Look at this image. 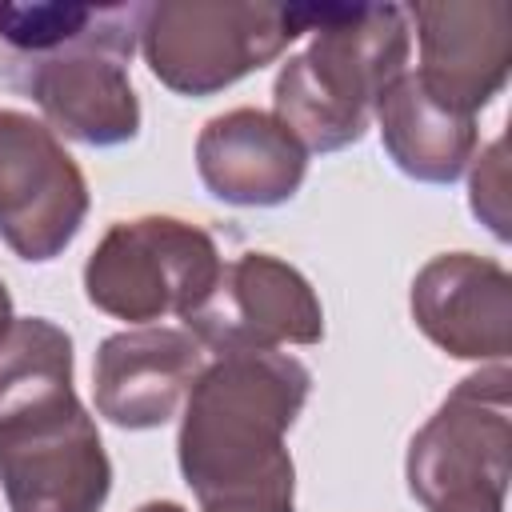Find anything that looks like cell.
Returning <instances> with one entry per match:
<instances>
[{
    "instance_id": "8992f818",
    "label": "cell",
    "mask_w": 512,
    "mask_h": 512,
    "mask_svg": "<svg viewBox=\"0 0 512 512\" xmlns=\"http://www.w3.org/2000/svg\"><path fill=\"white\" fill-rule=\"evenodd\" d=\"M0 488L8 512H100L112 460L76 388L0 420Z\"/></svg>"
},
{
    "instance_id": "5b68a950",
    "label": "cell",
    "mask_w": 512,
    "mask_h": 512,
    "mask_svg": "<svg viewBox=\"0 0 512 512\" xmlns=\"http://www.w3.org/2000/svg\"><path fill=\"white\" fill-rule=\"evenodd\" d=\"M224 260L208 228L180 216H132L108 224L84 260V296L124 324L188 316L216 284Z\"/></svg>"
},
{
    "instance_id": "ac0fdd59",
    "label": "cell",
    "mask_w": 512,
    "mask_h": 512,
    "mask_svg": "<svg viewBox=\"0 0 512 512\" xmlns=\"http://www.w3.org/2000/svg\"><path fill=\"white\" fill-rule=\"evenodd\" d=\"M12 320H16V316H12V292H8L4 280H0V336L12 328Z\"/></svg>"
},
{
    "instance_id": "ba28073f",
    "label": "cell",
    "mask_w": 512,
    "mask_h": 512,
    "mask_svg": "<svg viewBox=\"0 0 512 512\" xmlns=\"http://www.w3.org/2000/svg\"><path fill=\"white\" fill-rule=\"evenodd\" d=\"M92 208L88 180L32 112L0 108V240L28 264L56 260Z\"/></svg>"
},
{
    "instance_id": "9a60e30c",
    "label": "cell",
    "mask_w": 512,
    "mask_h": 512,
    "mask_svg": "<svg viewBox=\"0 0 512 512\" xmlns=\"http://www.w3.org/2000/svg\"><path fill=\"white\" fill-rule=\"evenodd\" d=\"M72 336L44 316H16L0 336V420L72 392Z\"/></svg>"
},
{
    "instance_id": "30bf717a",
    "label": "cell",
    "mask_w": 512,
    "mask_h": 512,
    "mask_svg": "<svg viewBox=\"0 0 512 512\" xmlns=\"http://www.w3.org/2000/svg\"><path fill=\"white\" fill-rule=\"evenodd\" d=\"M420 40L416 80L456 112L476 116L512 68V4L504 0H432L404 4Z\"/></svg>"
},
{
    "instance_id": "6da1fadb",
    "label": "cell",
    "mask_w": 512,
    "mask_h": 512,
    "mask_svg": "<svg viewBox=\"0 0 512 512\" xmlns=\"http://www.w3.org/2000/svg\"><path fill=\"white\" fill-rule=\"evenodd\" d=\"M312 372L288 352H224L184 396L176 460L196 500L296 468L284 436L304 412Z\"/></svg>"
},
{
    "instance_id": "3957f363",
    "label": "cell",
    "mask_w": 512,
    "mask_h": 512,
    "mask_svg": "<svg viewBox=\"0 0 512 512\" xmlns=\"http://www.w3.org/2000/svg\"><path fill=\"white\" fill-rule=\"evenodd\" d=\"M308 28V4L160 0L144 4L140 52L168 92L204 100L272 64Z\"/></svg>"
},
{
    "instance_id": "9c48e42d",
    "label": "cell",
    "mask_w": 512,
    "mask_h": 512,
    "mask_svg": "<svg viewBox=\"0 0 512 512\" xmlns=\"http://www.w3.org/2000/svg\"><path fill=\"white\" fill-rule=\"evenodd\" d=\"M184 332L216 356L280 352L288 344H320L324 308L300 268L272 252H240L224 260L212 292L184 316Z\"/></svg>"
},
{
    "instance_id": "52a82bcc",
    "label": "cell",
    "mask_w": 512,
    "mask_h": 512,
    "mask_svg": "<svg viewBox=\"0 0 512 512\" xmlns=\"http://www.w3.org/2000/svg\"><path fill=\"white\" fill-rule=\"evenodd\" d=\"M144 4H132L112 28L24 68L8 88L32 96L44 124L88 148H116L140 136V96L128 60L140 44Z\"/></svg>"
},
{
    "instance_id": "7a4b0ae2",
    "label": "cell",
    "mask_w": 512,
    "mask_h": 512,
    "mask_svg": "<svg viewBox=\"0 0 512 512\" xmlns=\"http://www.w3.org/2000/svg\"><path fill=\"white\" fill-rule=\"evenodd\" d=\"M312 44L280 64L272 116L304 152L360 144L372 108L408 72L412 24L404 4H308Z\"/></svg>"
},
{
    "instance_id": "5bb4252c",
    "label": "cell",
    "mask_w": 512,
    "mask_h": 512,
    "mask_svg": "<svg viewBox=\"0 0 512 512\" xmlns=\"http://www.w3.org/2000/svg\"><path fill=\"white\" fill-rule=\"evenodd\" d=\"M388 160L420 184H452L476 156V116L436 100L416 72H404L384 88L372 108Z\"/></svg>"
},
{
    "instance_id": "d6986e66",
    "label": "cell",
    "mask_w": 512,
    "mask_h": 512,
    "mask_svg": "<svg viewBox=\"0 0 512 512\" xmlns=\"http://www.w3.org/2000/svg\"><path fill=\"white\" fill-rule=\"evenodd\" d=\"M136 512H188V508L176 504V500H148V504H140Z\"/></svg>"
},
{
    "instance_id": "2e32d148",
    "label": "cell",
    "mask_w": 512,
    "mask_h": 512,
    "mask_svg": "<svg viewBox=\"0 0 512 512\" xmlns=\"http://www.w3.org/2000/svg\"><path fill=\"white\" fill-rule=\"evenodd\" d=\"M472 180H468V200L472 212L480 216V224H488V232L496 240H508V160H504V136H496L484 156H472Z\"/></svg>"
},
{
    "instance_id": "4fadbf2b",
    "label": "cell",
    "mask_w": 512,
    "mask_h": 512,
    "mask_svg": "<svg viewBox=\"0 0 512 512\" xmlns=\"http://www.w3.org/2000/svg\"><path fill=\"white\" fill-rule=\"evenodd\" d=\"M196 172L208 196L232 208H276L300 192L308 152L272 112L228 108L200 128Z\"/></svg>"
},
{
    "instance_id": "e0dca14e",
    "label": "cell",
    "mask_w": 512,
    "mask_h": 512,
    "mask_svg": "<svg viewBox=\"0 0 512 512\" xmlns=\"http://www.w3.org/2000/svg\"><path fill=\"white\" fill-rule=\"evenodd\" d=\"M200 512H296V468L200 500Z\"/></svg>"
},
{
    "instance_id": "277c9868",
    "label": "cell",
    "mask_w": 512,
    "mask_h": 512,
    "mask_svg": "<svg viewBox=\"0 0 512 512\" xmlns=\"http://www.w3.org/2000/svg\"><path fill=\"white\" fill-rule=\"evenodd\" d=\"M408 492L428 512H504L512 480V372L464 376L416 428L404 456Z\"/></svg>"
},
{
    "instance_id": "8fae6325",
    "label": "cell",
    "mask_w": 512,
    "mask_h": 512,
    "mask_svg": "<svg viewBox=\"0 0 512 512\" xmlns=\"http://www.w3.org/2000/svg\"><path fill=\"white\" fill-rule=\"evenodd\" d=\"M408 312L452 360L504 364L512 352V276L500 260L476 252L432 256L408 288Z\"/></svg>"
},
{
    "instance_id": "7c38bea8",
    "label": "cell",
    "mask_w": 512,
    "mask_h": 512,
    "mask_svg": "<svg viewBox=\"0 0 512 512\" xmlns=\"http://www.w3.org/2000/svg\"><path fill=\"white\" fill-rule=\"evenodd\" d=\"M204 368V348L184 328L144 324L100 340L92 360L96 412L128 432L160 428L176 416Z\"/></svg>"
}]
</instances>
